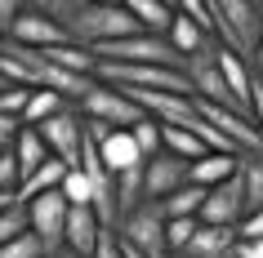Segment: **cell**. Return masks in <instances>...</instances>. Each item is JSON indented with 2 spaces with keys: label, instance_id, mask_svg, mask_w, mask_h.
<instances>
[{
  "label": "cell",
  "instance_id": "7402d4cb",
  "mask_svg": "<svg viewBox=\"0 0 263 258\" xmlns=\"http://www.w3.org/2000/svg\"><path fill=\"white\" fill-rule=\"evenodd\" d=\"M9 151H14V161H18V169H23V178H27L41 161H49V147H45V138L36 134V125H23Z\"/></svg>",
  "mask_w": 263,
  "mask_h": 258
},
{
  "label": "cell",
  "instance_id": "4dcf8cb0",
  "mask_svg": "<svg viewBox=\"0 0 263 258\" xmlns=\"http://www.w3.org/2000/svg\"><path fill=\"white\" fill-rule=\"evenodd\" d=\"M27 98H31V85H5V89H0V111L23 121V107H27Z\"/></svg>",
  "mask_w": 263,
  "mask_h": 258
},
{
  "label": "cell",
  "instance_id": "484cf974",
  "mask_svg": "<svg viewBox=\"0 0 263 258\" xmlns=\"http://www.w3.org/2000/svg\"><path fill=\"white\" fill-rule=\"evenodd\" d=\"M58 191L67 196V205H94V183H89V174H85L81 165H71L67 174H63Z\"/></svg>",
  "mask_w": 263,
  "mask_h": 258
},
{
  "label": "cell",
  "instance_id": "83f0119b",
  "mask_svg": "<svg viewBox=\"0 0 263 258\" xmlns=\"http://www.w3.org/2000/svg\"><path fill=\"white\" fill-rule=\"evenodd\" d=\"M23 231H27V205L23 201L5 205V209H0V245L14 241V236H23Z\"/></svg>",
  "mask_w": 263,
  "mask_h": 258
},
{
  "label": "cell",
  "instance_id": "ab89813d",
  "mask_svg": "<svg viewBox=\"0 0 263 258\" xmlns=\"http://www.w3.org/2000/svg\"><path fill=\"white\" fill-rule=\"evenodd\" d=\"M49 258H81V254H71V249H58V254H49Z\"/></svg>",
  "mask_w": 263,
  "mask_h": 258
},
{
  "label": "cell",
  "instance_id": "e575fe53",
  "mask_svg": "<svg viewBox=\"0 0 263 258\" xmlns=\"http://www.w3.org/2000/svg\"><path fill=\"white\" fill-rule=\"evenodd\" d=\"M259 236H263V209H254L236 223V241H259Z\"/></svg>",
  "mask_w": 263,
  "mask_h": 258
},
{
  "label": "cell",
  "instance_id": "30bf717a",
  "mask_svg": "<svg viewBox=\"0 0 263 258\" xmlns=\"http://www.w3.org/2000/svg\"><path fill=\"white\" fill-rule=\"evenodd\" d=\"M201 107V116H205L214 129H219L228 143H232L241 156H250V151H263V134L254 129V121H250L246 111H232V107H219V103H196Z\"/></svg>",
  "mask_w": 263,
  "mask_h": 258
},
{
  "label": "cell",
  "instance_id": "e0dca14e",
  "mask_svg": "<svg viewBox=\"0 0 263 258\" xmlns=\"http://www.w3.org/2000/svg\"><path fill=\"white\" fill-rule=\"evenodd\" d=\"M165 41L179 49V58H187V54H196V49H205V45L214 41V31H210L205 23H196V18H187V14H179V9H174Z\"/></svg>",
  "mask_w": 263,
  "mask_h": 258
},
{
  "label": "cell",
  "instance_id": "6da1fadb",
  "mask_svg": "<svg viewBox=\"0 0 263 258\" xmlns=\"http://www.w3.org/2000/svg\"><path fill=\"white\" fill-rule=\"evenodd\" d=\"M63 31H67L76 45H85V49L94 54V49L121 41V36H134V31H143V27L125 14L121 5H89V0H81V9L63 23Z\"/></svg>",
  "mask_w": 263,
  "mask_h": 258
},
{
  "label": "cell",
  "instance_id": "d6986e66",
  "mask_svg": "<svg viewBox=\"0 0 263 258\" xmlns=\"http://www.w3.org/2000/svg\"><path fill=\"white\" fill-rule=\"evenodd\" d=\"M116 5H121L143 31H161V36L170 31V18H174V5H170V0H116Z\"/></svg>",
  "mask_w": 263,
  "mask_h": 258
},
{
  "label": "cell",
  "instance_id": "7bdbcfd3",
  "mask_svg": "<svg viewBox=\"0 0 263 258\" xmlns=\"http://www.w3.org/2000/svg\"><path fill=\"white\" fill-rule=\"evenodd\" d=\"M259 18H263V0H259Z\"/></svg>",
  "mask_w": 263,
  "mask_h": 258
},
{
  "label": "cell",
  "instance_id": "9a60e30c",
  "mask_svg": "<svg viewBox=\"0 0 263 258\" xmlns=\"http://www.w3.org/2000/svg\"><path fill=\"white\" fill-rule=\"evenodd\" d=\"M232 249H236V227H210V223H201L179 254H187V258H228Z\"/></svg>",
  "mask_w": 263,
  "mask_h": 258
},
{
  "label": "cell",
  "instance_id": "ffe728a7",
  "mask_svg": "<svg viewBox=\"0 0 263 258\" xmlns=\"http://www.w3.org/2000/svg\"><path fill=\"white\" fill-rule=\"evenodd\" d=\"M71 165L67 161H58V156H49V161H41L36 165V169H31L27 178H23V183H18V201L27 205L31 196H41V191H54L58 183H63V174H67Z\"/></svg>",
  "mask_w": 263,
  "mask_h": 258
},
{
  "label": "cell",
  "instance_id": "4fadbf2b",
  "mask_svg": "<svg viewBox=\"0 0 263 258\" xmlns=\"http://www.w3.org/2000/svg\"><path fill=\"white\" fill-rule=\"evenodd\" d=\"M103 231L107 227H103V218L94 214V205H71L67 227H63V249H71V254H81V258H94Z\"/></svg>",
  "mask_w": 263,
  "mask_h": 258
},
{
  "label": "cell",
  "instance_id": "5b68a950",
  "mask_svg": "<svg viewBox=\"0 0 263 258\" xmlns=\"http://www.w3.org/2000/svg\"><path fill=\"white\" fill-rule=\"evenodd\" d=\"M98 63H152V67H183L179 49L161 36V31H134V36H121V41L94 49Z\"/></svg>",
  "mask_w": 263,
  "mask_h": 258
},
{
  "label": "cell",
  "instance_id": "b9f144b4",
  "mask_svg": "<svg viewBox=\"0 0 263 258\" xmlns=\"http://www.w3.org/2000/svg\"><path fill=\"white\" fill-rule=\"evenodd\" d=\"M5 85H9V81H5V76H0V89H5Z\"/></svg>",
  "mask_w": 263,
  "mask_h": 258
},
{
  "label": "cell",
  "instance_id": "f546056e",
  "mask_svg": "<svg viewBox=\"0 0 263 258\" xmlns=\"http://www.w3.org/2000/svg\"><path fill=\"white\" fill-rule=\"evenodd\" d=\"M0 258H45V245H41V236L23 231V236H14V241L0 245Z\"/></svg>",
  "mask_w": 263,
  "mask_h": 258
},
{
  "label": "cell",
  "instance_id": "8fae6325",
  "mask_svg": "<svg viewBox=\"0 0 263 258\" xmlns=\"http://www.w3.org/2000/svg\"><path fill=\"white\" fill-rule=\"evenodd\" d=\"M187 165L192 161H183L174 151L147 156V161H143V201H165L170 191H179L183 183H187Z\"/></svg>",
  "mask_w": 263,
  "mask_h": 258
},
{
  "label": "cell",
  "instance_id": "2e32d148",
  "mask_svg": "<svg viewBox=\"0 0 263 258\" xmlns=\"http://www.w3.org/2000/svg\"><path fill=\"white\" fill-rule=\"evenodd\" d=\"M219 71H223V85H228V94L236 98V107L246 111V98H250V81H254V71H250V58L219 45ZM250 116V111H246Z\"/></svg>",
  "mask_w": 263,
  "mask_h": 258
},
{
  "label": "cell",
  "instance_id": "836d02e7",
  "mask_svg": "<svg viewBox=\"0 0 263 258\" xmlns=\"http://www.w3.org/2000/svg\"><path fill=\"white\" fill-rule=\"evenodd\" d=\"M246 111H250V121H254V129L263 134V81H259V76L250 81V98H246Z\"/></svg>",
  "mask_w": 263,
  "mask_h": 258
},
{
  "label": "cell",
  "instance_id": "9c48e42d",
  "mask_svg": "<svg viewBox=\"0 0 263 258\" xmlns=\"http://www.w3.org/2000/svg\"><path fill=\"white\" fill-rule=\"evenodd\" d=\"M196 218H201V223H210V227H236V223L246 218L241 178L232 174V178H223V183H214V187H205V201H201Z\"/></svg>",
  "mask_w": 263,
  "mask_h": 258
},
{
  "label": "cell",
  "instance_id": "1f68e13d",
  "mask_svg": "<svg viewBox=\"0 0 263 258\" xmlns=\"http://www.w3.org/2000/svg\"><path fill=\"white\" fill-rule=\"evenodd\" d=\"M18 183H23V169L14 151H0V196H18Z\"/></svg>",
  "mask_w": 263,
  "mask_h": 258
},
{
  "label": "cell",
  "instance_id": "5bb4252c",
  "mask_svg": "<svg viewBox=\"0 0 263 258\" xmlns=\"http://www.w3.org/2000/svg\"><path fill=\"white\" fill-rule=\"evenodd\" d=\"M89 138H94V134H89ZM94 143H98V161H103V169H107L111 178L129 174V169H139V165H143V151L134 147L129 129H107V134L94 138Z\"/></svg>",
  "mask_w": 263,
  "mask_h": 258
},
{
  "label": "cell",
  "instance_id": "4316f807",
  "mask_svg": "<svg viewBox=\"0 0 263 258\" xmlns=\"http://www.w3.org/2000/svg\"><path fill=\"white\" fill-rule=\"evenodd\" d=\"M129 138H134V147L143 151V161L161 151V125H156L152 116H143V121H134V125H129Z\"/></svg>",
  "mask_w": 263,
  "mask_h": 258
},
{
  "label": "cell",
  "instance_id": "7c38bea8",
  "mask_svg": "<svg viewBox=\"0 0 263 258\" xmlns=\"http://www.w3.org/2000/svg\"><path fill=\"white\" fill-rule=\"evenodd\" d=\"M5 41H9V45H27V49H49V45L71 41V36L63 31V23H54L49 14H41V9H31V5H27V9L9 23Z\"/></svg>",
  "mask_w": 263,
  "mask_h": 258
},
{
  "label": "cell",
  "instance_id": "f1b7e54d",
  "mask_svg": "<svg viewBox=\"0 0 263 258\" xmlns=\"http://www.w3.org/2000/svg\"><path fill=\"white\" fill-rule=\"evenodd\" d=\"M196 227H201V218H165V249H170V254H179L183 245L192 241Z\"/></svg>",
  "mask_w": 263,
  "mask_h": 258
},
{
  "label": "cell",
  "instance_id": "52a82bcc",
  "mask_svg": "<svg viewBox=\"0 0 263 258\" xmlns=\"http://www.w3.org/2000/svg\"><path fill=\"white\" fill-rule=\"evenodd\" d=\"M67 214H71V205H67V196H63L58 187L54 191H41V196H31V201H27V231H31V236H41L45 258L63 249Z\"/></svg>",
  "mask_w": 263,
  "mask_h": 258
},
{
  "label": "cell",
  "instance_id": "f6af8a7d",
  "mask_svg": "<svg viewBox=\"0 0 263 258\" xmlns=\"http://www.w3.org/2000/svg\"><path fill=\"white\" fill-rule=\"evenodd\" d=\"M0 45H5V36H0Z\"/></svg>",
  "mask_w": 263,
  "mask_h": 258
},
{
  "label": "cell",
  "instance_id": "8d00e7d4",
  "mask_svg": "<svg viewBox=\"0 0 263 258\" xmlns=\"http://www.w3.org/2000/svg\"><path fill=\"white\" fill-rule=\"evenodd\" d=\"M23 9H27V0H0V36L9 31V23H14Z\"/></svg>",
  "mask_w": 263,
  "mask_h": 258
},
{
  "label": "cell",
  "instance_id": "8992f818",
  "mask_svg": "<svg viewBox=\"0 0 263 258\" xmlns=\"http://www.w3.org/2000/svg\"><path fill=\"white\" fill-rule=\"evenodd\" d=\"M76 111H81L85 121H98V125H107V129H129L134 121H143V111L139 103H129V98L116 89V85H103L94 81L89 85V94L76 103Z\"/></svg>",
  "mask_w": 263,
  "mask_h": 258
},
{
  "label": "cell",
  "instance_id": "44dd1931",
  "mask_svg": "<svg viewBox=\"0 0 263 258\" xmlns=\"http://www.w3.org/2000/svg\"><path fill=\"white\" fill-rule=\"evenodd\" d=\"M54 67H63V71H71V76H94V67H98V58L85 49V45H76V41H58V45H49V49H41Z\"/></svg>",
  "mask_w": 263,
  "mask_h": 258
},
{
  "label": "cell",
  "instance_id": "bcb514c9",
  "mask_svg": "<svg viewBox=\"0 0 263 258\" xmlns=\"http://www.w3.org/2000/svg\"><path fill=\"white\" fill-rule=\"evenodd\" d=\"M254 5H259V0H254Z\"/></svg>",
  "mask_w": 263,
  "mask_h": 258
},
{
  "label": "cell",
  "instance_id": "74e56055",
  "mask_svg": "<svg viewBox=\"0 0 263 258\" xmlns=\"http://www.w3.org/2000/svg\"><path fill=\"white\" fill-rule=\"evenodd\" d=\"M236 258H263V236L259 241H236Z\"/></svg>",
  "mask_w": 263,
  "mask_h": 258
},
{
  "label": "cell",
  "instance_id": "3957f363",
  "mask_svg": "<svg viewBox=\"0 0 263 258\" xmlns=\"http://www.w3.org/2000/svg\"><path fill=\"white\" fill-rule=\"evenodd\" d=\"M210 18H214V41L250 58V49H254L259 36H263L259 5H254V0H214V5H210Z\"/></svg>",
  "mask_w": 263,
  "mask_h": 258
},
{
  "label": "cell",
  "instance_id": "277c9868",
  "mask_svg": "<svg viewBox=\"0 0 263 258\" xmlns=\"http://www.w3.org/2000/svg\"><path fill=\"white\" fill-rule=\"evenodd\" d=\"M183 81H187V94L196 103H219V107H236V98L228 94V85H223V71H219V41H210L205 49H196V54L183 58Z\"/></svg>",
  "mask_w": 263,
  "mask_h": 258
},
{
  "label": "cell",
  "instance_id": "ee69618b",
  "mask_svg": "<svg viewBox=\"0 0 263 258\" xmlns=\"http://www.w3.org/2000/svg\"><path fill=\"white\" fill-rule=\"evenodd\" d=\"M170 258H187V254H170Z\"/></svg>",
  "mask_w": 263,
  "mask_h": 258
},
{
  "label": "cell",
  "instance_id": "d6a6232c",
  "mask_svg": "<svg viewBox=\"0 0 263 258\" xmlns=\"http://www.w3.org/2000/svg\"><path fill=\"white\" fill-rule=\"evenodd\" d=\"M31 9H41V14H49L54 23H67L76 9H81V0H27Z\"/></svg>",
  "mask_w": 263,
  "mask_h": 258
},
{
  "label": "cell",
  "instance_id": "7a4b0ae2",
  "mask_svg": "<svg viewBox=\"0 0 263 258\" xmlns=\"http://www.w3.org/2000/svg\"><path fill=\"white\" fill-rule=\"evenodd\" d=\"M111 231L143 258H170V249H165V209H161V201L129 205Z\"/></svg>",
  "mask_w": 263,
  "mask_h": 258
},
{
  "label": "cell",
  "instance_id": "ba28073f",
  "mask_svg": "<svg viewBox=\"0 0 263 258\" xmlns=\"http://www.w3.org/2000/svg\"><path fill=\"white\" fill-rule=\"evenodd\" d=\"M36 134L45 138L49 156H58V161H67V165H81L85 116L76 111V103H67V107H63V111H54L49 121H41V125H36Z\"/></svg>",
  "mask_w": 263,
  "mask_h": 258
},
{
  "label": "cell",
  "instance_id": "603a6c76",
  "mask_svg": "<svg viewBox=\"0 0 263 258\" xmlns=\"http://www.w3.org/2000/svg\"><path fill=\"white\" fill-rule=\"evenodd\" d=\"M161 151H174V156H183V161H196V156L205 151V143H201L192 129H183V125H161Z\"/></svg>",
  "mask_w": 263,
  "mask_h": 258
},
{
  "label": "cell",
  "instance_id": "d4e9b609",
  "mask_svg": "<svg viewBox=\"0 0 263 258\" xmlns=\"http://www.w3.org/2000/svg\"><path fill=\"white\" fill-rule=\"evenodd\" d=\"M201 201H205V187H196V183H183L179 191H170L165 201H161V209H165V218H196Z\"/></svg>",
  "mask_w": 263,
  "mask_h": 258
},
{
  "label": "cell",
  "instance_id": "60d3db41",
  "mask_svg": "<svg viewBox=\"0 0 263 258\" xmlns=\"http://www.w3.org/2000/svg\"><path fill=\"white\" fill-rule=\"evenodd\" d=\"M89 5H116V0H89Z\"/></svg>",
  "mask_w": 263,
  "mask_h": 258
},
{
  "label": "cell",
  "instance_id": "ac0fdd59",
  "mask_svg": "<svg viewBox=\"0 0 263 258\" xmlns=\"http://www.w3.org/2000/svg\"><path fill=\"white\" fill-rule=\"evenodd\" d=\"M236 161H241V156H228V151H201V156L187 165V183L214 187V183H223V178L236 174Z\"/></svg>",
  "mask_w": 263,
  "mask_h": 258
},
{
  "label": "cell",
  "instance_id": "d590c367",
  "mask_svg": "<svg viewBox=\"0 0 263 258\" xmlns=\"http://www.w3.org/2000/svg\"><path fill=\"white\" fill-rule=\"evenodd\" d=\"M18 129H23V121H18V116H5V111H0V151H9V147H14Z\"/></svg>",
  "mask_w": 263,
  "mask_h": 258
},
{
  "label": "cell",
  "instance_id": "f35d334b",
  "mask_svg": "<svg viewBox=\"0 0 263 258\" xmlns=\"http://www.w3.org/2000/svg\"><path fill=\"white\" fill-rule=\"evenodd\" d=\"M250 71H254V76L263 81V36H259V45L250 49Z\"/></svg>",
  "mask_w": 263,
  "mask_h": 258
},
{
  "label": "cell",
  "instance_id": "cb8c5ba5",
  "mask_svg": "<svg viewBox=\"0 0 263 258\" xmlns=\"http://www.w3.org/2000/svg\"><path fill=\"white\" fill-rule=\"evenodd\" d=\"M63 107H67V98H63V94L31 85V98H27V107H23V125H41V121H49V116L63 111Z\"/></svg>",
  "mask_w": 263,
  "mask_h": 258
}]
</instances>
